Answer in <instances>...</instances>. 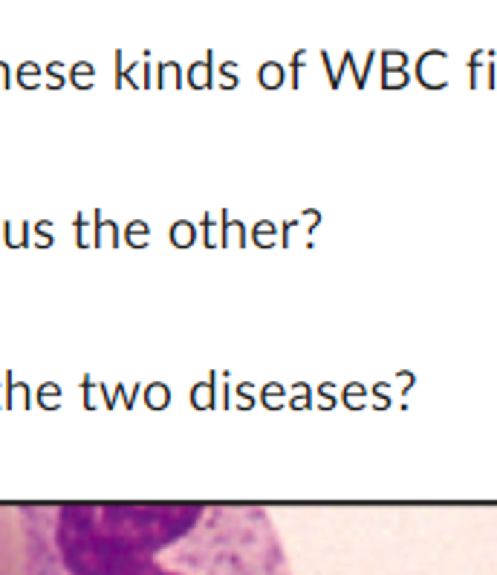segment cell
<instances>
[{
	"label": "cell",
	"instance_id": "1",
	"mask_svg": "<svg viewBox=\"0 0 497 575\" xmlns=\"http://www.w3.org/2000/svg\"><path fill=\"white\" fill-rule=\"evenodd\" d=\"M26 575H292L254 503L21 506Z\"/></svg>",
	"mask_w": 497,
	"mask_h": 575
},
{
	"label": "cell",
	"instance_id": "2",
	"mask_svg": "<svg viewBox=\"0 0 497 575\" xmlns=\"http://www.w3.org/2000/svg\"><path fill=\"white\" fill-rule=\"evenodd\" d=\"M18 535L6 509H0V575H26V555Z\"/></svg>",
	"mask_w": 497,
	"mask_h": 575
}]
</instances>
